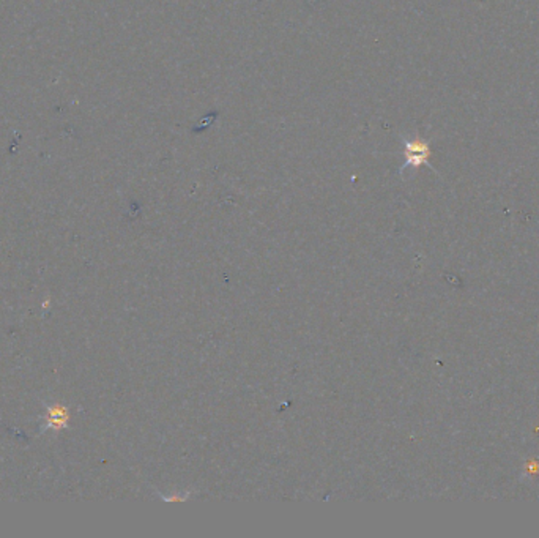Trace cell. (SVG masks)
I'll list each match as a JSON object with an SVG mask.
<instances>
[{"instance_id":"cell-1","label":"cell","mask_w":539,"mask_h":538,"mask_svg":"<svg viewBox=\"0 0 539 538\" xmlns=\"http://www.w3.org/2000/svg\"><path fill=\"white\" fill-rule=\"evenodd\" d=\"M431 155V148L429 144L421 141V139H415V141H408L405 142V166H412V168H419L421 164H424Z\"/></svg>"}]
</instances>
